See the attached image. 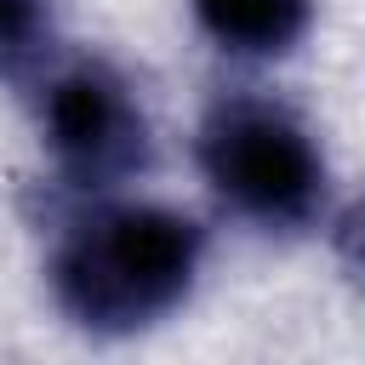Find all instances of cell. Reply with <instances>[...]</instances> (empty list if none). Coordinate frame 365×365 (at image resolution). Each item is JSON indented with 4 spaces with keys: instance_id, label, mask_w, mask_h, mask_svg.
I'll return each instance as SVG.
<instances>
[{
    "instance_id": "cell-5",
    "label": "cell",
    "mask_w": 365,
    "mask_h": 365,
    "mask_svg": "<svg viewBox=\"0 0 365 365\" xmlns=\"http://www.w3.org/2000/svg\"><path fill=\"white\" fill-rule=\"evenodd\" d=\"M57 51V0H0V80L29 86Z\"/></svg>"
},
{
    "instance_id": "cell-3",
    "label": "cell",
    "mask_w": 365,
    "mask_h": 365,
    "mask_svg": "<svg viewBox=\"0 0 365 365\" xmlns=\"http://www.w3.org/2000/svg\"><path fill=\"white\" fill-rule=\"evenodd\" d=\"M40 131L74 188H120L154 160L148 114L108 63H68L51 74L40 97Z\"/></svg>"
},
{
    "instance_id": "cell-4",
    "label": "cell",
    "mask_w": 365,
    "mask_h": 365,
    "mask_svg": "<svg viewBox=\"0 0 365 365\" xmlns=\"http://www.w3.org/2000/svg\"><path fill=\"white\" fill-rule=\"evenodd\" d=\"M194 23L234 57H285L314 23V0H188Z\"/></svg>"
},
{
    "instance_id": "cell-1",
    "label": "cell",
    "mask_w": 365,
    "mask_h": 365,
    "mask_svg": "<svg viewBox=\"0 0 365 365\" xmlns=\"http://www.w3.org/2000/svg\"><path fill=\"white\" fill-rule=\"evenodd\" d=\"M205 234L171 205H114L80 222L51 262L57 308L97 336H131L188 302Z\"/></svg>"
},
{
    "instance_id": "cell-2",
    "label": "cell",
    "mask_w": 365,
    "mask_h": 365,
    "mask_svg": "<svg viewBox=\"0 0 365 365\" xmlns=\"http://www.w3.org/2000/svg\"><path fill=\"white\" fill-rule=\"evenodd\" d=\"M205 182L257 228H308L325 217L331 165L314 131L262 97L217 103L200 131Z\"/></svg>"
}]
</instances>
